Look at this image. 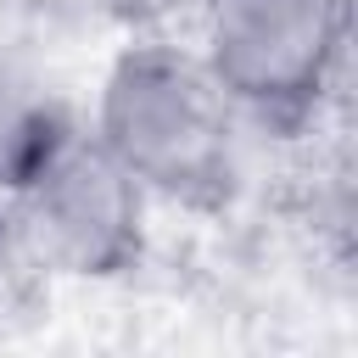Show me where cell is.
Here are the masks:
<instances>
[{
    "label": "cell",
    "instance_id": "obj_1",
    "mask_svg": "<svg viewBox=\"0 0 358 358\" xmlns=\"http://www.w3.org/2000/svg\"><path fill=\"white\" fill-rule=\"evenodd\" d=\"M246 117L201 67L196 45L134 39L101 78L90 134L112 162L173 207H218L241 185Z\"/></svg>",
    "mask_w": 358,
    "mask_h": 358
},
{
    "label": "cell",
    "instance_id": "obj_2",
    "mask_svg": "<svg viewBox=\"0 0 358 358\" xmlns=\"http://www.w3.org/2000/svg\"><path fill=\"white\" fill-rule=\"evenodd\" d=\"M196 56L252 129L319 112L347 50V0H201Z\"/></svg>",
    "mask_w": 358,
    "mask_h": 358
},
{
    "label": "cell",
    "instance_id": "obj_3",
    "mask_svg": "<svg viewBox=\"0 0 358 358\" xmlns=\"http://www.w3.org/2000/svg\"><path fill=\"white\" fill-rule=\"evenodd\" d=\"M0 207H6L11 252L39 274L112 280L134 268L145 246L151 196L112 162V151L90 129H78L11 196H0Z\"/></svg>",
    "mask_w": 358,
    "mask_h": 358
},
{
    "label": "cell",
    "instance_id": "obj_4",
    "mask_svg": "<svg viewBox=\"0 0 358 358\" xmlns=\"http://www.w3.org/2000/svg\"><path fill=\"white\" fill-rule=\"evenodd\" d=\"M78 134L67 101L22 62L0 56V196H11L56 145Z\"/></svg>",
    "mask_w": 358,
    "mask_h": 358
},
{
    "label": "cell",
    "instance_id": "obj_5",
    "mask_svg": "<svg viewBox=\"0 0 358 358\" xmlns=\"http://www.w3.org/2000/svg\"><path fill=\"white\" fill-rule=\"evenodd\" d=\"M101 11L134 39H173V28L196 22L201 0H101Z\"/></svg>",
    "mask_w": 358,
    "mask_h": 358
}]
</instances>
